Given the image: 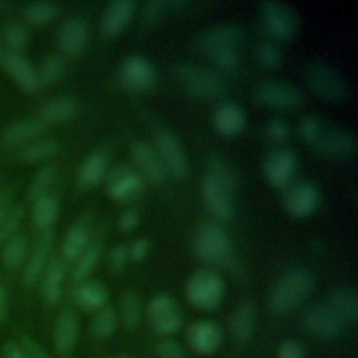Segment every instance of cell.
I'll use <instances>...</instances> for the list:
<instances>
[{
    "label": "cell",
    "mask_w": 358,
    "mask_h": 358,
    "mask_svg": "<svg viewBox=\"0 0 358 358\" xmlns=\"http://www.w3.org/2000/svg\"><path fill=\"white\" fill-rule=\"evenodd\" d=\"M57 15V7L50 1H35L25 8V21L31 25H45Z\"/></svg>",
    "instance_id": "43"
},
{
    "label": "cell",
    "mask_w": 358,
    "mask_h": 358,
    "mask_svg": "<svg viewBox=\"0 0 358 358\" xmlns=\"http://www.w3.org/2000/svg\"><path fill=\"white\" fill-rule=\"evenodd\" d=\"M64 71V63L62 60V57L56 56V55H50L48 56L43 63H42V69L39 73V80L42 87L43 85H55L56 83H59V80L62 78Z\"/></svg>",
    "instance_id": "47"
},
{
    "label": "cell",
    "mask_w": 358,
    "mask_h": 358,
    "mask_svg": "<svg viewBox=\"0 0 358 358\" xmlns=\"http://www.w3.org/2000/svg\"><path fill=\"white\" fill-rule=\"evenodd\" d=\"M357 145V137L352 131L341 127L327 126L312 148L329 158H350L355 154Z\"/></svg>",
    "instance_id": "16"
},
{
    "label": "cell",
    "mask_w": 358,
    "mask_h": 358,
    "mask_svg": "<svg viewBox=\"0 0 358 358\" xmlns=\"http://www.w3.org/2000/svg\"><path fill=\"white\" fill-rule=\"evenodd\" d=\"M278 358H305V348L299 341L287 340L278 350Z\"/></svg>",
    "instance_id": "54"
},
{
    "label": "cell",
    "mask_w": 358,
    "mask_h": 358,
    "mask_svg": "<svg viewBox=\"0 0 358 358\" xmlns=\"http://www.w3.org/2000/svg\"><path fill=\"white\" fill-rule=\"evenodd\" d=\"M24 218V207L15 206L8 213H6L3 221L0 222V243L8 241L15 235L21 221Z\"/></svg>",
    "instance_id": "48"
},
{
    "label": "cell",
    "mask_w": 358,
    "mask_h": 358,
    "mask_svg": "<svg viewBox=\"0 0 358 358\" xmlns=\"http://www.w3.org/2000/svg\"><path fill=\"white\" fill-rule=\"evenodd\" d=\"M45 126L46 124L39 117L24 119L7 127L4 131L3 140L8 147L29 144L35 141L45 131Z\"/></svg>",
    "instance_id": "30"
},
{
    "label": "cell",
    "mask_w": 358,
    "mask_h": 358,
    "mask_svg": "<svg viewBox=\"0 0 358 358\" xmlns=\"http://www.w3.org/2000/svg\"><path fill=\"white\" fill-rule=\"evenodd\" d=\"M80 110L78 101L73 96H56L46 101L39 109V119L45 124H59L73 119Z\"/></svg>",
    "instance_id": "25"
},
{
    "label": "cell",
    "mask_w": 358,
    "mask_h": 358,
    "mask_svg": "<svg viewBox=\"0 0 358 358\" xmlns=\"http://www.w3.org/2000/svg\"><path fill=\"white\" fill-rule=\"evenodd\" d=\"M256 312L250 302H241L231 313L229 317V334L236 343H246L255 329Z\"/></svg>",
    "instance_id": "29"
},
{
    "label": "cell",
    "mask_w": 358,
    "mask_h": 358,
    "mask_svg": "<svg viewBox=\"0 0 358 358\" xmlns=\"http://www.w3.org/2000/svg\"><path fill=\"white\" fill-rule=\"evenodd\" d=\"M296 168V155L292 150L282 145L270 150L263 161V172L266 179L280 190H284L295 180Z\"/></svg>",
    "instance_id": "9"
},
{
    "label": "cell",
    "mask_w": 358,
    "mask_h": 358,
    "mask_svg": "<svg viewBox=\"0 0 358 358\" xmlns=\"http://www.w3.org/2000/svg\"><path fill=\"white\" fill-rule=\"evenodd\" d=\"M213 124L221 136L234 137L243 131L246 116L243 109L235 102L222 101L213 112Z\"/></svg>",
    "instance_id": "21"
},
{
    "label": "cell",
    "mask_w": 358,
    "mask_h": 358,
    "mask_svg": "<svg viewBox=\"0 0 358 358\" xmlns=\"http://www.w3.org/2000/svg\"><path fill=\"white\" fill-rule=\"evenodd\" d=\"M7 298H8V295H7V289H6V287L0 285V324H1L3 319H4V316H6Z\"/></svg>",
    "instance_id": "58"
},
{
    "label": "cell",
    "mask_w": 358,
    "mask_h": 358,
    "mask_svg": "<svg viewBox=\"0 0 358 358\" xmlns=\"http://www.w3.org/2000/svg\"><path fill=\"white\" fill-rule=\"evenodd\" d=\"M187 343L199 354H211L222 343V330L213 320H197L187 330Z\"/></svg>",
    "instance_id": "20"
},
{
    "label": "cell",
    "mask_w": 358,
    "mask_h": 358,
    "mask_svg": "<svg viewBox=\"0 0 358 358\" xmlns=\"http://www.w3.org/2000/svg\"><path fill=\"white\" fill-rule=\"evenodd\" d=\"M3 66L28 94H36L42 88L39 73L20 53L7 52L3 56Z\"/></svg>",
    "instance_id": "22"
},
{
    "label": "cell",
    "mask_w": 358,
    "mask_h": 358,
    "mask_svg": "<svg viewBox=\"0 0 358 358\" xmlns=\"http://www.w3.org/2000/svg\"><path fill=\"white\" fill-rule=\"evenodd\" d=\"M59 215V201L50 194H45L34 201L32 224L39 231H49Z\"/></svg>",
    "instance_id": "34"
},
{
    "label": "cell",
    "mask_w": 358,
    "mask_h": 358,
    "mask_svg": "<svg viewBox=\"0 0 358 358\" xmlns=\"http://www.w3.org/2000/svg\"><path fill=\"white\" fill-rule=\"evenodd\" d=\"M88 245H90L88 228L81 222L71 225L64 234V238L62 242V248H60L62 259L64 262H76L77 257L85 250Z\"/></svg>",
    "instance_id": "33"
},
{
    "label": "cell",
    "mask_w": 358,
    "mask_h": 358,
    "mask_svg": "<svg viewBox=\"0 0 358 358\" xmlns=\"http://www.w3.org/2000/svg\"><path fill=\"white\" fill-rule=\"evenodd\" d=\"M147 315L152 330L162 336L173 334L182 326V313L175 301L166 294L157 295L148 302Z\"/></svg>",
    "instance_id": "15"
},
{
    "label": "cell",
    "mask_w": 358,
    "mask_h": 358,
    "mask_svg": "<svg viewBox=\"0 0 358 358\" xmlns=\"http://www.w3.org/2000/svg\"><path fill=\"white\" fill-rule=\"evenodd\" d=\"M52 248H53V234L50 231H43L36 239V243L25 262L24 280L27 284L29 285L35 284L41 278L48 262L50 260L49 256H50Z\"/></svg>",
    "instance_id": "24"
},
{
    "label": "cell",
    "mask_w": 358,
    "mask_h": 358,
    "mask_svg": "<svg viewBox=\"0 0 358 358\" xmlns=\"http://www.w3.org/2000/svg\"><path fill=\"white\" fill-rule=\"evenodd\" d=\"M90 39V29L84 20L73 17L66 20L57 32V46L63 56L77 57L85 49Z\"/></svg>",
    "instance_id": "19"
},
{
    "label": "cell",
    "mask_w": 358,
    "mask_h": 358,
    "mask_svg": "<svg viewBox=\"0 0 358 358\" xmlns=\"http://www.w3.org/2000/svg\"><path fill=\"white\" fill-rule=\"evenodd\" d=\"M207 172L217 178L221 183H224L231 192L238 187L239 176L236 169L228 161L222 159L220 155H210L207 161Z\"/></svg>",
    "instance_id": "36"
},
{
    "label": "cell",
    "mask_w": 358,
    "mask_h": 358,
    "mask_svg": "<svg viewBox=\"0 0 358 358\" xmlns=\"http://www.w3.org/2000/svg\"><path fill=\"white\" fill-rule=\"evenodd\" d=\"M306 81L313 92L330 102H341L350 92L345 77L334 66L322 60H315L308 64Z\"/></svg>",
    "instance_id": "5"
},
{
    "label": "cell",
    "mask_w": 358,
    "mask_h": 358,
    "mask_svg": "<svg viewBox=\"0 0 358 358\" xmlns=\"http://www.w3.org/2000/svg\"><path fill=\"white\" fill-rule=\"evenodd\" d=\"M117 81L129 92H147L155 85L157 73L147 57L130 55L119 66Z\"/></svg>",
    "instance_id": "8"
},
{
    "label": "cell",
    "mask_w": 358,
    "mask_h": 358,
    "mask_svg": "<svg viewBox=\"0 0 358 358\" xmlns=\"http://www.w3.org/2000/svg\"><path fill=\"white\" fill-rule=\"evenodd\" d=\"M253 99L256 103L266 108L289 110L303 103V94L298 87L287 81L267 80L256 87Z\"/></svg>",
    "instance_id": "7"
},
{
    "label": "cell",
    "mask_w": 358,
    "mask_h": 358,
    "mask_svg": "<svg viewBox=\"0 0 358 358\" xmlns=\"http://www.w3.org/2000/svg\"><path fill=\"white\" fill-rule=\"evenodd\" d=\"M185 292L190 305L203 310H211L221 303L225 284L217 271L200 268L189 277Z\"/></svg>",
    "instance_id": "4"
},
{
    "label": "cell",
    "mask_w": 358,
    "mask_h": 358,
    "mask_svg": "<svg viewBox=\"0 0 358 358\" xmlns=\"http://www.w3.org/2000/svg\"><path fill=\"white\" fill-rule=\"evenodd\" d=\"M3 352H4L6 358H25L21 347L17 345V343H14V341L6 343L3 347Z\"/></svg>",
    "instance_id": "57"
},
{
    "label": "cell",
    "mask_w": 358,
    "mask_h": 358,
    "mask_svg": "<svg viewBox=\"0 0 358 358\" xmlns=\"http://www.w3.org/2000/svg\"><path fill=\"white\" fill-rule=\"evenodd\" d=\"M108 169L106 155L102 151H91L77 171V180L84 187H94L101 183Z\"/></svg>",
    "instance_id": "31"
},
{
    "label": "cell",
    "mask_w": 358,
    "mask_h": 358,
    "mask_svg": "<svg viewBox=\"0 0 358 358\" xmlns=\"http://www.w3.org/2000/svg\"><path fill=\"white\" fill-rule=\"evenodd\" d=\"M101 255V249L96 243H90L85 250L77 257V260L74 262V268L71 273L73 280L76 281H83L96 266L98 259Z\"/></svg>",
    "instance_id": "39"
},
{
    "label": "cell",
    "mask_w": 358,
    "mask_h": 358,
    "mask_svg": "<svg viewBox=\"0 0 358 358\" xmlns=\"http://www.w3.org/2000/svg\"><path fill=\"white\" fill-rule=\"evenodd\" d=\"M20 347H21L25 358H49L48 354L45 352V350L29 337H24Z\"/></svg>",
    "instance_id": "56"
},
{
    "label": "cell",
    "mask_w": 358,
    "mask_h": 358,
    "mask_svg": "<svg viewBox=\"0 0 358 358\" xmlns=\"http://www.w3.org/2000/svg\"><path fill=\"white\" fill-rule=\"evenodd\" d=\"M129 152L134 166L137 168L136 172L140 175L143 182L145 180L151 185H161L165 182L168 172L154 144L144 140H136L130 144Z\"/></svg>",
    "instance_id": "11"
},
{
    "label": "cell",
    "mask_w": 358,
    "mask_h": 358,
    "mask_svg": "<svg viewBox=\"0 0 358 358\" xmlns=\"http://www.w3.org/2000/svg\"><path fill=\"white\" fill-rule=\"evenodd\" d=\"M27 241L22 235H14L8 241H6V246L3 249V264L11 271L21 268L27 262Z\"/></svg>",
    "instance_id": "35"
},
{
    "label": "cell",
    "mask_w": 358,
    "mask_h": 358,
    "mask_svg": "<svg viewBox=\"0 0 358 358\" xmlns=\"http://www.w3.org/2000/svg\"><path fill=\"white\" fill-rule=\"evenodd\" d=\"M64 264L62 259L52 257L41 275V294L49 305H56L63 294Z\"/></svg>",
    "instance_id": "26"
},
{
    "label": "cell",
    "mask_w": 358,
    "mask_h": 358,
    "mask_svg": "<svg viewBox=\"0 0 358 358\" xmlns=\"http://www.w3.org/2000/svg\"><path fill=\"white\" fill-rule=\"evenodd\" d=\"M256 60L264 69H275L282 62V50L281 48L270 39H263L257 43L255 50Z\"/></svg>",
    "instance_id": "40"
},
{
    "label": "cell",
    "mask_w": 358,
    "mask_h": 358,
    "mask_svg": "<svg viewBox=\"0 0 358 358\" xmlns=\"http://www.w3.org/2000/svg\"><path fill=\"white\" fill-rule=\"evenodd\" d=\"M74 302L85 310H99L106 306L108 291L96 281H81L73 291Z\"/></svg>",
    "instance_id": "32"
},
{
    "label": "cell",
    "mask_w": 358,
    "mask_h": 358,
    "mask_svg": "<svg viewBox=\"0 0 358 358\" xmlns=\"http://www.w3.org/2000/svg\"><path fill=\"white\" fill-rule=\"evenodd\" d=\"M213 70L220 73H234L241 64V56L236 48H224L208 53Z\"/></svg>",
    "instance_id": "38"
},
{
    "label": "cell",
    "mask_w": 358,
    "mask_h": 358,
    "mask_svg": "<svg viewBox=\"0 0 358 358\" xmlns=\"http://www.w3.org/2000/svg\"><path fill=\"white\" fill-rule=\"evenodd\" d=\"M120 313L122 322L126 327L134 329L138 326L141 319V308L140 301L136 294L131 291H126L120 298Z\"/></svg>",
    "instance_id": "44"
},
{
    "label": "cell",
    "mask_w": 358,
    "mask_h": 358,
    "mask_svg": "<svg viewBox=\"0 0 358 358\" xmlns=\"http://www.w3.org/2000/svg\"><path fill=\"white\" fill-rule=\"evenodd\" d=\"M143 187V179L130 166L113 168L106 176V193L116 201H127L136 197Z\"/></svg>",
    "instance_id": "18"
},
{
    "label": "cell",
    "mask_w": 358,
    "mask_h": 358,
    "mask_svg": "<svg viewBox=\"0 0 358 358\" xmlns=\"http://www.w3.org/2000/svg\"><path fill=\"white\" fill-rule=\"evenodd\" d=\"M327 126L329 124L322 117H319L316 115H305L299 120L298 131H299L301 138L312 147L320 138V136L324 133Z\"/></svg>",
    "instance_id": "41"
},
{
    "label": "cell",
    "mask_w": 358,
    "mask_h": 358,
    "mask_svg": "<svg viewBox=\"0 0 358 358\" xmlns=\"http://www.w3.org/2000/svg\"><path fill=\"white\" fill-rule=\"evenodd\" d=\"M116 326H117V316L112 308L103 306L102 309L96 310L92 319V333L96 338H101V340L108 338L109 336H112Z\"/></svg>",
    "instance_id": "42"
},
{
    "label": "cell",
    "mask_w": 358,
    "mask_h": 358,
    "mask_svg": "<svg viewBox=\"0 0 358 358\" xmlns=\"http://www.w3.org/2000/svg\"><path fill=\"white\" fill-rule=\"evenodd\" d=\"M320 201V190L308 180H294L282 190V207L295 218L309 217L319 208Z\"/></svg>",
    "instance_id": "10"
},
{
    "label": "cell",
    "mask_w": 358,
    "mask_h": 358,
    "mask_svg": "<svg viewBox=\"0 0 358 358\" xmlns=\"http://www.w3.org/2000/svg\"><path fill=\"white\" fill-rule=\"evenodd\" d=\"M169 8L168 1L162 0H150L141 6L140 10V21L144 25L155 24Z\"/></svg>",
    "instance_id": "49"
},
{
    "label": "cell",
    "mask_w": 358,
    "mask_h": 358,
    "mask_svg": "<svg viewBox=\"0 0 358 358\" xmlns=\"http://www.w3.org/2000/svg\"><path fill=\"white\" fill-rule=\"evenodd\" d=\"M78 317L71 309L60 310L55 322V347L60 352L70 351L78 338Z\"/></svg>",
    "instance_id": "28"
},
{
    "label": "cell",
    "mask_w": 358,
    "mask_h": 358,
    "mask_svg": "<svg viewBox=\"0 0 358 358\" xmlns=\"http://www.w3.org/2000/svg\"><path fill=\"white\" fill-rule=\"evenodd\" d=\"M193 252L199 260L207 264H228L234 259L232 243L227 231L213 221H203L196 227Z\"/></svg>",
    "instance_id": "3"
},
{
    "label": "cell",
    "mask_w": 358,
    "mask_h": 358,
    "mask_svg": "<svg viewBox=\"0 0 358 358\" xmlns=\"http://www.w3.org/2000/svg\"><path fill=\"white\" fill-rule=\"evenodd\" d=\"M245 29L235 22H224L210 27L199 34L196 45L204 53H211L224 48H236L243 39Z\"/></svg>",
    "instance_id": "17"
},
{
    "label": "cell",
    "mask_w": 358,
    "mask_h": 358,
    "mask_svg": "<svg viewBox=\"0 0 358 358\" xmlns=\"http://www.w3.org/2000/svg\"><path fill=\"white\" fill-rule=\"evenodd\" d=\"M59 151V144L52 138H38L27 144L21 151V158L27 162H39L52 158Z\"/></svg>",
    "instance_id": "37"
},
{
    "label": "cell",
    "mask_w": 358,
    "mask_h": 358,
    "mask_svg": "<svg viewBox=\"0 0 358 358\" xmlns=\"http://www.w3.org/2000/svg\"><path fill=\"white\" fill-rule=\"evenodd\" d=\"M200 194L204 206L218 221H228L234 215L231 190L211 173L206 172L200 183Z\"/></svg>",
    "instance_id": "14"
},
{
    "label": "cell",
    "mask_w": 358,
    "mask_h": 358,
    "mask_svg": "<svg viewBox=\"0 0 358 358\" xmlns=\"http://www.w3.org/2000/svg\"><path fill=\"white\" fill-rule=\"evenodd\" d=\"M315 278L310 271L302 267L284 273L270 292V306L274 312L285 315L298 308L313 291Z\"/></svg>",
    "instance_id": "1"
},
{
    "label": "cell",
    "mask_w": 358,
    "mask_h": 358,
    "mask_svg": "<svg viewBox=\"0 0 358 358\" xmlns=\"http://www.w3.org/2000/svg\"><path fill=\"white\" fill-rule=\"evenodd\" d=\"M148 252H150V242L144 238H138L127 246L129 259L134 262H141L143 259H145Z\"/></svg>",
    "instance_id": "55"
},
{
    "label": "cell",
    "mask_w": 358,
    "mask_h": 358,
    "mask_svg": "<svg viewBox=\"0 0 358 358\" xmlns=\"http://www.w3.org/2000/svg\"><path fill=\"white\" fill-rule=\"evenodd\" d=\"M140 222V213L136 208H126L117 220L119 229L123 232L133 231Z\"/></svg>",
    "instance_id": "53"
},
{
    "label": "cell",
    "mask_w": 358,
    "mask_h": 358,
    "mask_svg": "<svg viewBox=\"0 0 358 358\" xmlns=\"http://www.w3.org/2000/svg\"><path fill=\"white\" fill-rule=\"evenodd\" d=\"M136 6L131 0H115L108 4L101 20L102 32L109 36H117L122 34L134 15Z\"/></svg>",
    "instance_id": "23"
},
{
    "label": "cell",
    "mask_w": 358,
    "mask_h": 358,
    "mask_svg": "<svg viewBox=\"0 0 358 358\" xmlns=\"http://www.w3.org/2000/svg\"><path fill=\"white\" fill-rule=\"evenodd\" d=\"M3 36L11 52L20 53L21 50L25 49L27 42H28V29L25 28L24 24L10 21L8 24L4 25L3 28Z\"/></svg>",
    "instance_id": "45"
},
{
    "label": "cell",
    "mask_w": 358,
    "mask_h": 358,
    "mask_svg": "<svg viewBox=\"0 0 358 358\" xmlns=\"http://www.w3.org/2000/svg\"><path fill=\"white\" fill-rule=\"evenodd\" d=\"M154 147L168 173L182 178L187 172V158L180 141L168 129L159 127L154 131Z\"/></svg>",
    "instance_id": "12"
},
{
    "label": "cell",
    "mask_w": 358,
    "mask_h": 358,
    "mask_svg": "<svg viewBox=\"0 0 358 358\" xmlns=\"http://www.w3.org/2000/svg\"><path fill=\"white\" fill-rule=\"evenodd\" d=\"M113 358H130L129 355H116V357H113Z\"/></svg>",
    "instance_id": "60"
},
{
    "label": "cell",
    "mask_w": 358,
    "mask_h": 358,
    "mask_svg": "<svg viewBox=\"0 0 358 358\" xmlns=\"http://www.w3.org/2000/svg\"><path fill=\"white\" fill-rule=\"evenodd\" d=\"M4 215H6V207H4V204L0 201V222L3 221Z\"/></svg>",
    "instance_id": "59"
},
{
    "label": "cell",
    "mask_w": 358,
    "mask_h": 358,
    "mask_svg": "<svg viewBox=\"0 0 358 358\" xmlns=\"http://www.w3.org/2000/svg\"><path fill=\"white\" fill-rule=\"evenodd\" d=\"M327 308L344 323H355L358 317V296L352 288L338 287L329 294Z\"/></svg>",
    "instance_id": "27"
},
{
    "label": "cell",
    "mask_w": 358,
    "mask_h": 358,
    "mask_svg": "<svg viewBox=\"0 0 358 358\" xmlns=\"http://www.w3.org/2000/svg\"><path fill=\"white\" fill-rule=\"evenodd\" d=\"M302 324L317 340H333L343 331V322L327 308L326 303H313L302 313Z\"/></svg>",
    "instance_id": "13"
},
{
    "label": "cell",
    "mask_w": 358,
    "mask_h": 358,
    "mask_svg": "<svg viewBox=\"0 0 358 358\" xmlns=\"http://www.w3.org/2000/svg\"><path fill=\"white\" fill-rule=\"evenodd\" d=\"M127 260H129L127 246L123 245V243L116 245V246L110 250V253H109V262H108V263H109V270H110L112 273L120 271V270L124 267V264H126Z\"/></svg>",
    "instance_id": "52"
},
{
    "label": "cell",
    "mask_w": 358,
    "mask_h": 358,
    "mask_svg": "<svg viewBox=\"0 0 358 358\" xmlns=\"http://www.w3.org/2000/svg\"><path fill=\"white\" fill-rule=\"evenodd\" d=\"M264 134H266V137H267L271 143L281 145V144H284V143L288 140V137H289V127H288V124H287L282 119H280V117H273V119H270V120L266 123V126H264Z\"/></svg>",
    "instance_id": "50"
},
{
    "label": "cell",
    "mask_w": 358,
    "mask_h": 358,
    "mask_svg": "<svg viewBox=\"0 0 358 358\" xmlns=\"http://www.w3.org/2000/svg\"><path fill=\"white\" fill-rule=\"evenodd\" d=\"M56 175V168L53 165H46L42 168L34 178L29 189H28V197L29 200L35 201L39 197L48 194V190L50 189L53 179Z\"/></svg>",
    "instance_id": "46"
},
{
    "label": "cell",
    "mask_w": 358,
    "mask_h": 358,
    "mask_svg": "<svg viewBox=\"0 0 358 358\" xmlns=\"http://www.w3.org/2000/svg\"><path fill=\"white\" fill-rule=\"evenodd\" d=\"M260 13L268 34L277 41H289L296 36L301 18L296 10L284 1H262Z\"/></svg>",
    "instance_id": "6"
},
{
    "label": "cell",
    "mask_w": 358,
    "mask_h": 358,
    "mask_svg": "<svg viewBox=\"0 0 358 358\" xmlns=\"http://www.w3.org/2000/svg\"><path fill=\"white\" fill-rule=\"evenodd\" d=\"M175 74L182 87L197 99L220 101L228 94V85L224 78L210 67L182 63L176 66Z\"/></svg>",
    "instance_id": "2"
},
{
    "label": "cell",
    "mask_w": 358,
    "mask_h": 358,
    "mask_svg": "<svg viewBox=\"0 0 358 358\" xmlns=\"http://www.w3.org/2000/svg\"><path fill=\"white\" fill-rule=\"evenodd\" d=\"M158 358H186L179 343L172 338H164L157 345Z\"/></svg>",
    "instance_id": "51"
}]
</instances>
